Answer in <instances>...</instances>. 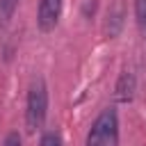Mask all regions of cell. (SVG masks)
<instances>
[{
  "instance_id": "obj_2",
  "label": "cell",
  "mask_w": 146,
  "mask_h": 146,
  "mask_svg": "<svg viewBox=\"0 0 146 146\" xmlns=\"http://www.w3.org/2000/svg\"><path fill=\"white\" fill-rule=\"evenodd\" d=\"M116 141H119V114L114 107H105L96 116L91 130L87 132L84 146H116Z\"/></svg>"
},
{
  "instance_id": "obj_9",
  "label": "cell",
  "mask_w": 146,
  "mask_h": 146,
  "mask_svg": "<svg viewBox=\"0 0 146 146\" xmlns=\"http://www.w3.org/2000/svg\"><path fill=\"white\" fill-rule=\"evenodd\" d=\"M2 146H23L21 135H18V132H9V135L5 137V141H2Z\"/></svg>"
},
{
  "instance_id": "obj_3",
  "label": "cell",
  "mask_w": 146,
  "mask_h": 146,
  "mask_svg": "<svg viewBox=\"0 0 146 146\" xmlns=\"http://www.w3.org/2000/svg\"><path fill=\"white\" fill-rule=\"evenodd\" d=\"M62 5H64V0H41L39 2L36 25L41 32L55 30V25L59 23V16H62Z\"/></svg>"
},
{
  "instance_id": "obj_7",
  "label": "cell",
  "mask_w": 146,
  "mask_h": 146,
  "mask_svg": "<svg viewBox=\"0 0 146 146\" xmlns=\"http://www.w3.org/2000/svg\"><path fill=\"white\" fill-rule=\"evenodd\" d=\"M135 21L139 32L146 36V0H135Z\"/></svg>"
},
{
  "instance_id": "obj_4",
  "label": "cell",
  "mask_w": 146,
  "mask_h": 146,
  "mask_svg": "<svg viewBox=\"0 0 146 146\" xmlns=\"http://www.w3.org/2000/svg\"><path fill=\"white\" fill-rule=\"evenodd\" d=\"M135 96V75L130 71H123L116 80V87H114V98L119 103H130Z\"/></svg>"
},
{
  "instance_id": "obj_1",
  "label": "cell",
  "mask_w": 146,
  "mask_h": 146,
  "mask_svg": "<svg viewBox=\"0 0 146 146\" xmlns=\"http://www.w3.org/2000/svg\"><path fill=\"white\" fill-rule=\"evenodd\" d=\"M48 114V87L43 78H34L30 89H27V100H25V125L27 132H34L43 125Z\"/></svg>"
},
{
  "instance_id": "obj_8",
  "label": "cell",
  "mask_w": 146,
  "mask_h": 146,
  "mask_svg": "<svg viewBox=\"0 0 146 146\" xmlns=\"http://www.w3.org/2000/svg\"><path fill=\"white\" fill-rule=\"evenodd\" d=\"M39 146H64V141H62V135L57 130H48V132L41 135Z\"/></svg>"
},
{
  "instance_id": "obj_6",
  "label": "cell",
  "mask_w": 146,
  "mask_h": 146,
  "mask_svg": "<svg viewBox=\"0 0 146 146\" xmlns=\"http://www.w3.org/2000/svg\"><path fill=\"white\" fill-rule=\"evenodd\" d=\"M121 25H123V9H121V5H116V7L107 14V34L114 36V34L121 30Z\"/></svg>"
},
{
  "instance_id": "obj_5",
  "label": "cell",
  "mask_w": 146,
  "mask_h": 146,
  "mask_svg": "<svg viewBox=\"0 0 146 146\" xmlns=\"http://www.w3.org/2000/svg\"><path fill=\"white\" fill-rule=\"evenodd\" d=\"M16 7H18V0H0V30L11 23Z\"/></svg>"
}]
</instances>
